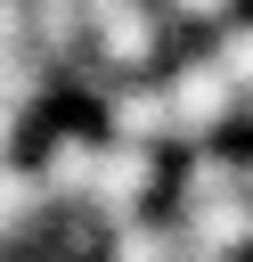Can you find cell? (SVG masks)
<instances>
[{
  "mask_svg": "<svg viewBox=\"0 0 253 262\" xmlns=\"http://www.w3.org/2000/svg\"><path fill=\"white\" fill-rule=\"evenodd\" d=\"M212 57H220V66H229V82L253 98V25H237V16H229V25H220V41H212Z\"/></svg>",
  "mask_w": 253,
  "mask_h": 262,
  "instance_id": "cell-2",
  "label": "cell"
},
{
  "mask_svg": "<svg viewBox=\"0 0 253 262\" xmlns=\"http://www.w3.org/2000/svg\"><path fill=\"white\" fill-rule=\"evenodd\" d=\"M163 16H171V25H229L237 0H163Z\"/></svg>",
  "mask_w": 253,
  "mask_h": 262,
  "instance_id": "cell-3",
  "label": "cell"
},
{
  "mask_svg": "<svg viewBox=\"0 0 253 262\" xmlns=\"http://www.w3.org/2000/svg\"><path fill=\"white\" fill-rule=\"evenodd\" d=\"M163 98H171V131L180 139H212L220 123H237L245 115V90L229 82V66L204 49V57H180L171 74H163Z\"/></svg>",
  "mask_w": 253,
  "mask_h": 262,
  "instance_id": "cell-1",
  "label": "cell"
}]
</instances>
